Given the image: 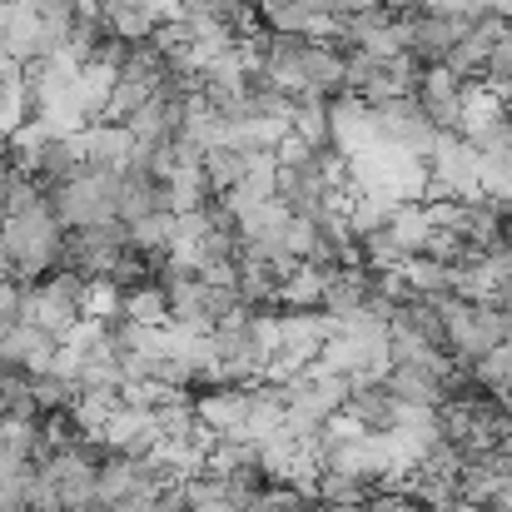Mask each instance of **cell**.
<instances>
[{"mask_svg":"<svg viewBox=\"0 0 512 512\" xmlns=\"http://www.w3.org/2000/svg\"><path fill=\"white\" fill-rule=\"evenodd\" d=\"M483 85L488 90H498V95H508L512 90V30L493 45V55H488V70H483Z\"/></svg>","mask_w":512,"mask_h":512,"instance_id":"6da1fadb","label":"cell"}]
</instances>
